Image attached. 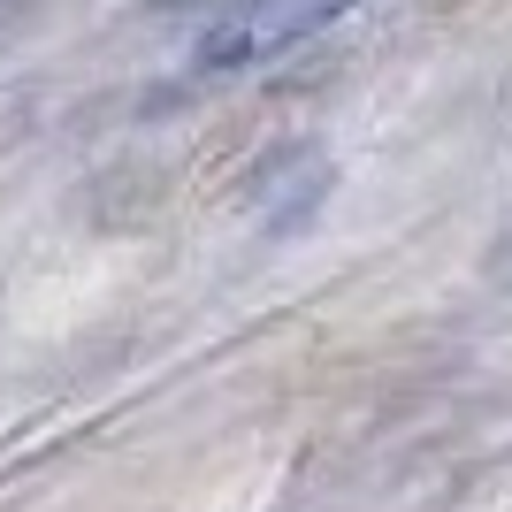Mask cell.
<instances>
[{"mask_svg":"<svg viewBox=\"0 0 512 512\" xmlns=\"http://www.w3.org/2000/svg\"><path fill=\"white\" fill-rule=\"evenodd\" d=\"M344 8H352V0H230V8L214 16V31L199 39V69H207V77L260 69V62H276V54H291L299 39L329 31Z\"/></svg>","mask_w":512,"mask_h":512,"instance_id":"6da1fadb","label":"cell"},{"mask_svg":"<svg viewBox=\"0 0 512 512\" xmlns=\"http://www.w3.org/2000/svg\"><path fill=\"white\" fill-rule=\"evenodd\" d=\"M490 276H497V283H505V291H512V230L497 237V253H490Z\"/></svg>","mask_w":512,"mask_h":512,"instance_id":"7a4b0ae2","label":"cell"},{"mask_svg":"<svg viewBox=\"0 0 512 512\" xmlns=\"http://www.w3.org/2000/svg\"><path fill=\"white\" fill-rule=\"evenodd\" d=\"M23 16V0H0V23H16Z\"/></svg>","mask_w":512,"mask_h":512,"instance_id":"3957f363","label":"cell"}]
</instances>
